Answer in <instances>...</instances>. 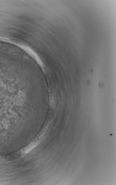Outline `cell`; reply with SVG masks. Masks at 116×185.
<instances>
[{"label":"cell","instance_id":"6da1fadb","mask_svg":"<svg viewBox=\"0 0 116 185\" xmlns=\"http://www.w3.org/2000/svg\"><path fill=\"white\" fill-rule=\"evenodd\" d=\"M39 143V141H34L31 142L30 144H29L25 148L23 149L22 150V153L25 154H28L38 145Z\"/></svg>","mask_w":116,"mask_h":185}]
</instances>
